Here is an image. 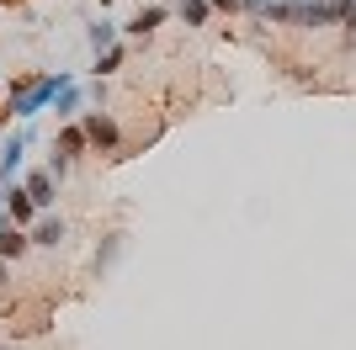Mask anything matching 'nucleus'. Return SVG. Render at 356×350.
Wrapping results in <instances>:
<instances>
[{
    "label": "nucleus",
    "mask_w": 356,
    "mask_h": 350,
    "mask_svg": "<svg viewBox=\"0 0 356 350\" xmlns=\"http://www.w3.org/2000/svg\"><path fill=\"white\" fill-rule=\"evenodd\" d=\"M64 85H74L64 69H59V74H48V80H38V85H27L22 96H16V117H38L43 106L59 101V90H64Z\"/></svg>",
    "instance_id": "nucleus-1"
},
{
    "label": "nucleus",
    "mask_w": 356,
    "mask_h": 350,
    "mask_svg": "<svg viewBox=\"0 0 356 350\" xmlns=\"http://www.w3.org/2000/svg\"><path fill=\"white\" fill-rule=\"evenodd\" d=\"M80 128H86V144H96V149H102V154H112V149L122 144L118 122H112V117H106V112H86V122H80Z\"/></svg>",
    "instance_id": "nucleus-2"
},
{
    "label": "nucleus",
    "mask_w": 356,
    "mask_h": 350,
    "mask_svg": "<svg viewBox=\"0 0 356 350\" xmlns=\"http://www.w3.org/2000/svg\"><path fill=\"white\" fill-rule=\"evenodd\" d=\"M80 149H86V128H64V133H59V144H54V165H48V175L59 181V175L70 170V160L80 154Z\"/></svg>",
    "instance_id": "nucleus-3"
},
{
    "label": "nucleus",
    "mask_w": 356,
    "mask_h": 350,
    "mask_svg": "<svg viewBox=\"0 0 356 350\" xmlns=\"http://www.w3.org/2000/svg\"><path fill=\"white\" fill-rule=\"evenodd\" d=\"M27 144H32V133H27V128H16L11 138H6V154H0V186H11V181H16V170H22V154H27Z\"/></svg>",
    "instance_id": "nucleus-4"
},
{
    "label": "nucleus",
    "mask_w": 356,
    "mask_h": 350,
    "mask_svg": "<svg viewBox=\"0 0 356 350\" xmlns=\"http://www.w3.org/2000/svg\"><path fill=\"white\" fill-rule=\"evenodd\" d=\"M6 218H11L16 228H27V223L38 218V202L27 197V186H6Z\"/></svg>",
    "instance_id": "nucleus-5"
},
{
    "label": "nucleus",
    "mask_w": 356,
    "mask_h": 350,
    "mask_svg": "<svg viewBox=\"0 0 356 350\" xmlns=\"http://www.w3.org/2000/svg\"><path fill=\"white\" fill-rule=\"evenodd\" d=\"M27 239H32V244H43V249H59L64 239H70V223H64V218H38L27 228Z\"/></svg>",
    "instance_id": "nucleus-6"
},
{
    "label": "nucleus",
    "mask_w": 356,
    "mask_h": 350,
    "mask_svg": "<svg viewBox=\"0 0 356 350\" xmlns=\"http://www.w3.org/2000/svg\"><path fill=\"white\" fill-rule=\"evenodd\" d=\"M165 16H170V11H165V6H144V11H138V16H134V22H128V27H122V32H128V38H149V32L160 27Z\"/></svg>",
    "instance_id": "nucleus-7"
},
{
    "label": "nucleus",
    "mask_w": 356,
    "mask_h": 350,
    "mask_svg": "<svg viewBox=\"0 0 356 350\" xmlns=\"http://www.w3.org/2000/svg\"><path fill=\"white\" fill-rule=\"evenodd\" d=\"M27 197L38 202V212H43V207H54V175H48V170H32V175H27Z\"/></svg>",
    "instance_id": "nucleus-8"
},
{
    "label": "nucleus",
    "mask_w": 356,
    "mask_h": 350,
    "mask_svg": "<svg viewBox=\"0 0 356 350\" xmlns=\"http://www.w3.org/2000/svg\"><path fill=\"white\" fill-rule=\"evenodd\" d=\"M27 233L22 228H0V260H16V255H27Z\"/></svg>",
    "instance_id": "nucleus-9"
},
{
    "label": "nucleus",
    "mask_w": 356,
    "mask_h": 350,
    "mask_svg": "<svg viewBox=\"0 0 356 350\" xmlns=\"http://www.w3.org/2000/svg\"><path fill=\"white\" fill-rule=\"evenodd\" d=\"M90 48H96V53H106V48H118V27H112V22H90Z\"/></svg>",
    "instance_id": "nucleus-10"
},
{
    "label": "nucleus",
    "mask_w": 356,
    "mask_h": 350,
    "mask_svg": "<svg viewBox=\"0 0 356 350\" xmlns=\"http://www.w3.org/2000/svg\"><path fill=\"white\" fill-rule=\"evenodd\" d=\"M176 11H181V22H186V27H208V11H213V6H208V0H181Z\"/></svg>",
    "instance_id": "nucleus-11"
},
{
    "label": "nucleus",
    "mask_w": 356,
    "mask_h": 350,
    "mask_svg": "<svg viewBox=\"0 0 356 350\" xmlns=\"http://www.w3.org/2000/svg\"><path fill=\"white\" fill-rule=\"evenodd\" d=\"M118 255H122V233H106V244L96 249V265H102V271H106V265L118 260Z\"/></svg>",
    "instance_id": "nucleus-12"
},
{
    "label": "nucleus",
    "mask_w": 356,
    "mask_h": 350,
    "mask_svg": "<svg viewBox=\"0 0 356 350\" xmlns=\"http://www.w3.org/2000/svg\"><path fill=\"white\" fill-rule=\"evenodd\" d=\"M54 106H59V117H74V112H80V90H74V85H64Z\"/></svg>",
    "instance_id": "nucleus-13"
},
{
    "label": "nucleus",
    "mask_w": 356,
    "mask_h": 350,
    "mask_svg": "<svg viewBox=\"0 0 356 350\" xmlns=\"http://www.w3.org/2000/svg\"><path fill=\"white\" fill-rule=\"evenodd\" d=\"M122 64V48H106V53H96V74H112Z\"/></svg>",
    "instance_id": "nucleus-14"
},
{
    "label": "nucleus",
    "mask_w": 356,
    "mask_h": 350,
    "mask_svg": "<svg viewBox=\"0 0 356 350\" xmlns=\"http://www.w3.org/2000/svg\"><path fill=\"white\" fill-rule=\"evenodd\" d=\"M208 6H218V11H239L245 0H208Z\"/></svg>",
    "instance_id": "nucleus-15"
},
{
    "label": "nucleus",
    "mask_w": 356,
    "mask_h": 350,
    "mask_svg": "<svg viewBox=\"0 0 356 350\" xmlns=\"http://www.w3.org/2000/svg\"><path fill=\"white\" fill-rule=\"evenodd\" d=\"M346 32H351V38H356V11H351V16H346Z\"/></svg>",
    "instance_id": "nucleus-16"
},
{
    "label": "nucleus",
    "mask_w": 356,
    "mask_h": 350,
    "mask_svg": "<svg viewBox=\"0 0 356 350\" xmlns=\"http://www.w3.org/2000/svg\"><path fill=\"white\" fill-rule=\"evenodd\" d=\"M0 350H6V345H0Z\"/></svg>",
    "instance_id": "nucleus-17"
}]
</instances>
